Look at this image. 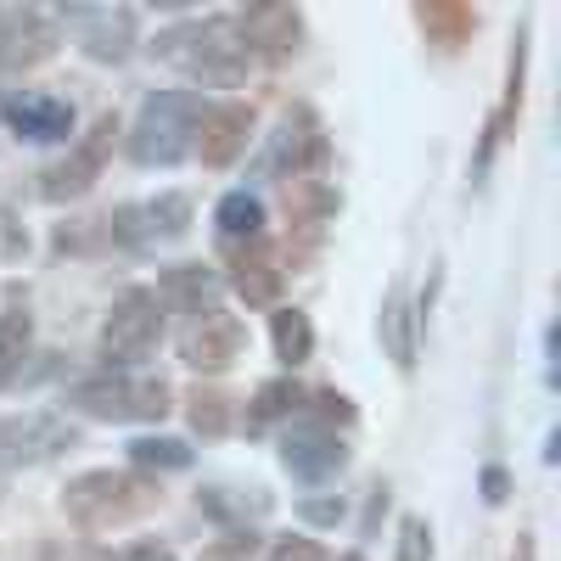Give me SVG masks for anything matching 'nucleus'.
Masks as SVG:
<instances>
[{
    "mask_svg": "<svg viewBox=\"0 0 561 561\" xmlns=\"http://www.w3.org/2000/svg\"><path fill=\"white\" fill-rule=\"evenodd\" d=\"M152 57L180 62L197 84H214V90L242 84V73H248V51H242L237 28H230V18H203V23H180V28L158 34Z\"/></svg>",
    "mask_w": 561,
    "mask_h": 561,
    "instance_id": "f257e3e1",
    "label": "nucleus"
},
{
    "mask_svg": "<svg viewBox=\"0 0 561 561\" xmlns=\"http://www.w3.org/2000/svg\"><path fill=\"white\" fill-rule=\"evenodd\" d=\"M197 124H203V102L192 90H152L135 113L129 158L147 163V169H169L197 147Z\"/></svg>",
    "mask_w": 561,
    "mask_h": 561,
    "instance_id": "f03ea898",
    "label": "nucleus"
},
{
    "mask_svg": "<svg viewBox=\"0 0 561 561\" xmlns=\"http://www.w3.org/2000/svg\"><path fill=\"white\" fill-rule=\"evenodd\" d=\"M158 505V483L147 478H135V472H79L62 494V511H68V523L84 528V534H107V528H124L135 523L140 511H152Z\"/></svg>",
    "mask_w": 561,
    "mask_h": 561,
    "instance_id": "7ed1b4c3",
    "label": "nucleus"
},
{
    "mask_svg": "<svg viewBox=\"0 0 561 561\" xmlns=\"http://www.w3.org/2000/svg\"><path fill=\"white\" fill-rule=\"evenodd\" d=\"M68 404L90 421H163L169 382L163 377H129V370H96L68 388Z\"/></svg>",
    "mask_w": 561,
    "mask_h": 561,
    "instance_id": "20e7f679",
    "label": "nucleus"
},
{
    "mask_svg": "<svg viewBox=\"0 0 561 561\" xmlns=\"http://www.w3.org/2000/svg\"><path fill=\"white\" fill-rule=\"evenodd\" d=\"M163 337V298L152 287H129L107 320H102V359L107 370H129L135 359H147Z\"/></svg>",
    "mask_w": 561,
    "mask_h": 561,
    "instance_id": "39448f33",
    "label": "nucleus"
},
{
    "mask_svg": "<svg viewBox=\"0 0 561 561\" xmlns=\"http://www.w3.org/2000/svg\"><path fill=\"white\" fill-rule=\"evenodd\" d=\"M79 444V427L62 410H18L0 421V455L12 466H45Z\"/></svg>",
    "mask_w": 561,
    "mask_h": 561,
    "instance_id": "423d86ee",
    "label": "nucleus"
},
{
    "mask_svg": "<svg viewBox=\"0 0 561 561\" xmlns=\"http://www.w3.org/2000/svg\"><path fill=\"white\" fill-rule=\"evenodd\" d=\"M113 242L118 248H158V242H180L185 230H192V197L180 192H163L152 203H129L107 219Z\"/></svg>",
    "mask_w": 561,
    "mask_h": 561,
    "instance_id": "0eeeda50",
    "label": "nucleus"
},
{
    "mask_svg": "<svg viewBox=\"0 0 561 561\" xmlns=\"http://www.w3.org/2000/svg\"><path fill=\"white\" fill-rule=\"evenodd\" d=\"M113 135H118V118L102 113L96 124H90V135L73 147V158H62V163H51V169L39 174V197H45V203H73V197H84L90 185H96L102 163H107Z\"/></svg>",
    "mask_w": 561,
    "mask_h": 561,
    "instance_id": "6e6552de",
    "label": "nucleus"
},
{
    "mask_svg": "<svg viewBox=\"0 0 561 561\" xmlns=\"http://www.w3.org/2000/svg\"><path fill=\"white\" fill-rule=\"evenodd\" d=\"M62 23L39 7H0V73H23L39 68L57 51Z\"/></svg>",
    "mask_w": 561,
    "mask_h": 561,
    "instance_id": "1a4fd4ad",
    "label": "nucleus"
},
{
    "mask_svg": "<svg viewBox=\"0 0 561 561\" xmlns=\"http://www.w3.org/2000/svg\"><path fill=\"white\" fill-rule=\"evenodd\" d=\"M230 28H237L242 51L259 57V62H293V57H298V45H304V18H298V7H280V0L248 7Z\"/></svg>",
    "mask_w": 561,
    "mask_h": 561,
    "instance_id": "9d476101",
    "label": "nucleus"
},
{
    "mask_svg": "<svg viewBox=\"0 0 561 561\" xmlns=\"http://www.w3.org/2000/svg\"><path fill=\"white\" fill-rule=\"evenodd\" d=\"M248 348V332H242V320L237 314H225L219 304L192 314V325H185V337H180V359L192 365V370H225V365H237Z\"/></svg>",
    "mask_w": 561,
    "mask_h": 561,
    "instance_id": "9b49d317",
    "label": "nucleus"
},
{
    "mask_svg": "<svg viewBox=\"0 0 561 561\" xmlns=\"http://www.w3.org/2000/svg\"><path fill=\"white\" fill-rule=\"evenodd\" d=\"M343 460H348L343 438L332 427H320V421H304V427H293L287 438H280V466H287L293 478H304V483L337 478Z\"/></svg>",
    "mask_w": 561,
    "mask_h": 561,
    "instance_id": "f8f14e48",
    "label": "nucleus"
},
{
    "mask_svg": "<svg viewBox=\"0 0 561 561\" xmlns=\"http://www.w3.org/2000/svg\"><path fill=\"white\" fill-rule=\"evenodd\" d=\"M248 135H253V107H242V102H219V107L203 113V124H197V147H192V152H203L208 169H225V163H237V158L248 152Z\"/></svg>",
    "mask_w": 561,
    "mask_h": 561,
    "instance_id": "ddd939ff",
    "label": "nucleus"
},
{
    "mask_svg": "<svg viewBox=\"0 0 561 561\" xmlns=\"http://www.w3.org/2000/svg\"><path fill=\"white\" fill-rule=\"evenodd\" d=\"M280 280H287V270H280V253H275L264 237L230 253V287H237L242 304H253V309L275 304V298H280Z\"/></svg>",
    "mask_w": 561,
    "mask_h": 561,
    "instance_id": "4468645a",
    "label": "nucleus"
},
{
    "mask_svg": "<svg viewBox=\"0 0 561 561\" xmlns=\"http://www.w3.org/2000/svg\"><path fill=\"white\" fill-rule=\"evenodd\" d=\"M7 129L34 140V147H57L73 129V107L57 102V96H39V90H23V96L7 102Z\"/></svg>",
    "mask_w": 561,
    "mask_h": 561,
    "instance_id": "2eb2a0df",
    "label": "nucleus"
},
{
    "mask_svg": "<svg viewBox=\"0 0 561 561\" xmlns=\"http://www.w3.org/2000/svg\"><path fill=\"white\" fill-rule=\"evenodd\" d=\"M57 23H73L84 57L96 62H124L135 51V12H62Z\"/></svg>",
    "mask_w": 561,
    "mask_h": 561,
    "instance_id": "dca6fc26",
    "label": "nucleus"
},
{
    "mask_svg": "<svg viewBox=\"0 0 561 561\" xmlns=\"http://www.w3.org/2000/svg\"><path fill=\"white\" fill-rule=\"evenodd\" d=\"M325 158V135H320V118L309 107H293L287 124L275 135V163L287 169V180H304L314 163Z\"/></svg>",
    "mask_w": 561,
    "mask_h": 561,
    "instance_id": "f3484780",
    "label": "nucleus"
},
{
    "mask_svg": "<svg viewBox=\"0 0 561 561\" xmlns=\"http://www.w3.org/2000/svg\"><path fill=\"white\" fill-rule=\"evenodd\" d=\"M415 332H421V314L410 309V293L393 287L388 293V309H382V343L393 354L399 370H415Z\"/></svg>",
    "mask_w": 561,
    "mask_h": 561,
    "instance_id": "a211bd4d",
    "label": "nucleus"
},
{
    "mask_svg": "<svg viewBox=\"0 0 561 561\" xmlns=\"http://www.w3.org/2000/svg\"><path fill=\"white\" fill-rule=\"evenodd\" d=\"M214 293H219V280H214V270H203V264H174L169 275H163V304H174V309H185V314H203V309H214Z\"/></svg>",
    "mask_w": 561,
    "mask_h": 561,
    "instance_id": "6ab92c4d",
    "label": "nucleus"
},
{
    "mask_svg": "<svg viewBox=\"0 0 561 561\" xmlns=\"http://www.w3.org/2000/svg\"><path fill=\"white\" fill-rule=\"evenodd\" d=\"M214 225H219V237H225L230 248H248V242L264 237V203H259L253 192H230V197H219Z\"/></svg>",
    "mask_w": 561,
    "mask_h": 561,
    "instance_id": "aec40b11",
    "label": "nucleus"
},
{
    "mask_svg": "<svg viewBox=\"0 0 561 561\" xmlns=\"http://www.w3.org/2000/svg\"><path fill=\"white\" fill-rule=\"evenodd\" d=\"M270 337H275V359L287 370H298L314 354V325H309L304 309H275L270 314Z\"/></svg>",
    "mask_w": 561,
    "mask_h": 561,
    "instance_id": "412c9836",
    "label": "nucleus"
},
{
    "mask_svg": "<svg viewBox=\"0 0 561 561\" xmlns=\"http://www.w3.org/2000/svg\"><path fill=\"white\" fill-rule=\"evenodd\" d=\"M28 343H34V320H28V309L12 304L7 314H0V393L18 382V370L28 359Z\"/></svg>",
    "mask_w": 561,
    "mask_h": 561,
    "instance_id": "4be33fe9",
    "label": "nucleus"
},
{
    "mask_svg": "<svg viewBox=\"0 0 561 561\" xmlns=\"http://www.w3.org/2000/svg\"><path fill=\"white\" fill-rule=\"evenodd\" d=\"M287 214H293V225L314 230V225H325V219L337 214V192H332V185H320L314 174L287 180Z\"/></svg>",
    "mask_w": 561,
    "mask_h": 561,
    "instance_id": "5701e85b",
    "label": "nucleus"
},
{
    "mask_svg": "<svg viewBox=\"0 0 561 561\" xmlns=\"http://www.w3.org/2000/svg\"><path fill=\"white\" fill-rule=\"evenodd\" d=\"M304 404H309V393H304L293 377H275V382H264V388L253 393V410H248V421H253V427H270V421L293 415V410H304Z\"/></svg>",
    "mask_w": 561,
    "mask_h": 561,
    "instance_id": "b1692460",
    "label": "nucleus"
},
{
    "mask_svg": "<svg viewBox=\"0 0 561 561\" xmlns=\"http://www.w3.org/2000/svg\"><path fill=\"white\" fill-rule=\"evenodd\" d=\"M415 23L427 28V39L444 45V51H455V45L478 28V18L466 12V7H415Z\"/></svg>",
    "mask_w": 561,
    "mask_h": 561,
    "instance_id": "393cba45",
    "label": "nucleus"
},
{
    "mask_svg": "<svg viewBox=\"0 0 561 561\" xmlns=\"http://www.w3.org/2000/svg\"><path fill=\"white\" fill-rule=\"evenodd\" d=\"M129 460L140 466V472H185V466H192V449H185L180 438H135Z\"/></svg>",
    "mask_w": 561,
    "mask_h": 561,
    "instance_id": "a878e982",
    "label": "nucleus"
},
{
    "mask_svg": "<svg viewBox=\"0 0 561 561\" xmlns=\"http://www.w3.org/2000/svg\"><path fill=\"white\" fill-rule=\"evenodd\" d=\"M192 427H197L203 438L230 433V393H219V388H192Z\"/></svg>",
    "mask_w": 561,
    "mask_h": 561,
    "instance_id": "bb28decb",
    "label": "nucleus"
},
{
    "mask_svg": "<svg viewBox=\"0 0 561 561\" xmlns=\"http://www.w3.org/2000/svg\"><path fill=\"white\" fill-rule=\"evenodd\" d=\"M259 556H264V539L242 528V534H230V539H214L197 561H259Z\"/></svg>",
    "mask_w": 561,
    "mask_h": 561,
    "instance_id": "cd10ccee",
    "label": "nucleus"
},
{
    "mask_svg": "<svg viewBox=\"0 0 561 561\" xmlns=\"http://www.w3.org/2000/svg\"><path fill=\"white\" fill-rule=\"evenodd\" d=\"M433 556V528L421 517H404L399 523V561H427Z\"/></svg>",
    "mask_w": 561,
    "mask_h": 561,
    "instance_id": "c85d7f7f",
    "label": "nucleus"
},
{
    "mask_svg": "<svg viewBox=\"0 0 561 561\" xmlns=\"http://www.w3.org/2000/svg\"><path fill=\"white\" fill-rule=\"evenodd\" d=\"M270 561H332L314 539H280L275 550H270Z\"/></svg>",
    "mask_w": 561,
    "mask_h": 561,
    "instance_id": "c756f323",
    "label": "nucleus"
},
{
    "mask_svg": "<svg viewBox=\"0 0 561 561\" xmlns=\"http://www.w3.org/2000/svg\"><path fill=\"white\" fill-rule=\"evenodd\" d=\"M314 404H320V427H325V421H337V427H348V421H354V404L343 393H314Z\"/></svg>",
    "mask_w": 561,
    "mask_h": 561,
    "instance_id": "7c9ffc66",
    "label": "nucleus"
},
{
    "mask_svg": "<svg viewBox=\"0 0 561 561\" xmlns=\"http://www.w3.org/2000/svg\"><path fill=\"white\" fill-rule=\"evenodd\" d=\"M124 561H180V556H174L169 545H158V539H140V545H135Z\"/></svg>",
    "mask_w": 561,
    "mask_h": 561,
    "instance_id": "2f4dec72",
    "label": "nucleus"
},
{
    "mask_svg": "<svg viewBox=\"0 0 561 561\" xmlns=\"http://www.w3.org/2000/svg\"><path fill=\"white\" fill-rule=\"evenodd\" d=\"M304 517H314V523H337V517H343V500H304Z\"/></svg>",
    "mask_w": 561,
    "mask_h": 561,
    "instance_id": "473e14b6",
    "label": "nucleus"
},
{
    "mask_svg": "<svg viewBox=\"0 0 561 561\" xmlns=\"http://www.w3.org/2000/svg\"><path fill=\"white\" fill-rule=\"evenodd\" d=\"M511 561H539V545H534V534H517V550H511Z\"/></svg>",
    "mask_w": 561,
    "mask_h": 561,
    "instance_id": "72a5a7b5",
    "label": "nucleus"
},
{
    "mask_svg": "<svg viewBox=\"0 0 561 561\" xmlns=\"http://www.w3.org/2000/svg\"><path fill=\"white\" fill-rule=\"evenodd\" d=\"M483 489H489V505H500V500H505V472H489Z\"/></svg>",
    "mask_w": 561,
    "mask_h": 561,
    "instance_id": "f704fd0d",
    "label": "nucleus"
},
{
    "mask_svg": "<svg viewBox=\"0 0 561 561\" xmlns=\"http://www.w3.org/2000/svg\"><path fill=\"white\" fill-rule=\"evenodd\" d=\"M343 561H354V556H343Z\"/></svg>",
    "mask_w": 561,
    "mask_h": 561,
    "instance_id": "c9c22d12",
    "label": "nucleus"
}]
</instances>
